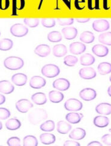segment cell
Instances as JSON below:
<instances>
[{
    "label": "cell",
    "mask_w": 111,
    "mask_h": 146,
    "mask_svg": "<svg viewBox=\"0 0 111 146\" xmlns=\"http://www.w3.org/2000/svg\"><path fill=\"white\" fill-rule=\"evenodd\" d=\"M48 118L46 111L42 108H36L33 110L28 116L29 121L33 125H36Z\"/></svg>",
    "instance_id": "obj_1"
},
{
    "label": "cell",
    "mask_w": 111,
    "mask_h": 146,
    "mask_svg": "<svg viewBox=\"0 0 111 146\" xmlns=\"http://www.w3.org/2000/svg\"><path fill=\"white\" fill-rule=\"evenodd\" d=\"M4 65L7 69L17 70L23 67L24 62L21 58L12 56V57H9L4 60Z\"/></svg>",
    "instance_id": "obj_2"
},
{
    "label": "cell",
    "mask_w": 111,
    "mask_h": 146,
    "mask_svg": "<svg viewBox=\"0 0 111 146\" xmlns=\"http://www.w3.org/2000/svg\"><path fill=\"white\" fill-rule=\"evenodd\" d=\"M60 73L59 67L53 64H49L44 66L42 69V74L48 78H53L57 76Z\"/></svg>",
    "instance_id": "obj_3"
},
{
    "label": "cell",
    "mask_w": 111,
    "mask_h": 146,
    "mask_svg": "<svg viewBox=\"0 0 111 146\" xmlns=\"http://www.w3.org/2000/svg\"><path fill=\"white\" fill-rule=\"evenodd\" d=\"M82 103L76 99L71 98L66 101L64 104V108L69 111L76 112L82 109Z\"/></svg>",
    "instance_id": "obj_4"
},
{
    "label": "cell",
    "mask_w": 111,
    "mask_h": 146,
    "mask_svg": "<svg viewBox=\"0 0 111 146\" xmlns=\"http://www.w3.org/2000/svg\"><path fill=\"white\" fill-rule=\"evenodd\" d=\"M10 33L13 36L15 37H24L28 33V29L23 24H16L11 27Z\"/></svg>",
    "instance_id": "obj_5"
},
{
    "label": "cell",
    "mask_w": 111,
    "mask_h": 146,
    "mask_svg": "<svg viewBox=\"0 0 111 146\" xmlns=\"http://www.w3.org/2000/svg\"><path fill=\"white\" fill-rule=\"evenodd\" d=\"M92 27L94 31L97 32H103L109 29L110 25L107 20L101 19L94 21L92 24Z\"/></svg>",
    "instance_id": "obj_6"
},
{
    "label": "cell",
    "mask_w": 111,
    "mask_h": 146,
    "mask_svg": "<svg viewBox=\"0 0 111 146\" xmlns=\"http://www.w3.org/2000/svg\"><path fill=\"white\" fill-rule=\"evenodd\" d=\"M33 107V104L29 100L22 99L16 103V108L19 113H26Z\"/></svg>",
    "instance_id": "obj_7"
},
{
    "label": "cell",
    "mask_w": 111,
    "mask_h": 146,
    "mask_svg": "<svg viewBox=\"0 0 111 146\" xmlns=\"http://www.w3.org/2000/svg\"><path fill=\"white\" fill-rule=\"evenodd\" d=\"M79 96L85 101H91L96 98L97 93L93 88H85L80 92Z\"/></svg>",
    "instance_id": "obj_8"
},
{
    "label": "cell",
    "mask_w": 111,
    "mask_h": 146,
    "mask_svg": "<svg viewBox=\"0 0 111 146\" xmlns=\"http://www.w3.org/2000/svg\"><path fill=\"white\" fill-rule=\"evenodd\" d=\"M53 87L59 91H66L70 88V83L65 78H58L53 82Z\"/></svg>",
    "instance_id": "obj_9"
},
{
    "label": "cell",
    "mask_w": 111,
    "mask_h": 146,
    "mask_svg": "<svg viewBox=\"0 0 111 146\" xmlns=\"http://www.w3.org/2000/svg\"><path fill=\"white\" fill-rule=\"evenodd\" d=\"M80 77L84 80H91L96 76V72L92 67H84L79 72Z\"/></svg>",
    "instance_id": "obj_10"
},
{
    "label": "cell",
    "mask_w": 111,
    "mask_h": 146,
    "mask_svg": "<svg viewBox=\"0 0 111 146\" xmlns=\"http://www.w3.org/2000/svg\"><path fill=\"white\" fill-rule=\"evenodd\" d=\"M46 81L45 79L40 76H32L30 81V86L34 89H40L46 86Z\"/></svg>",
    "instance_id": "obj_11"
},
{
    "label": "cell",
    "mask_w": 111,
    "mask_h": 146,
    "mask_svg": "<svg viewBox=\"0 0 111 146\" xmlns=\"http://www.w3.org/2000/svg\"><path fill=\"white\" fill-rule=\"evenodd\" d=\"M70 52L74 55H79L84 53L86 50V46L81 42H73L70 44Z\"/></svg>",
    "instance_id": "obj_12"
},
{
    "label": "cell",
    "mask_w": 111,
    "mask_h": 146,
    "mask_svg": "<svg viewBox=\"0 0 111 146\" xmlns=\"http://www.w3.org/2000/svg\"><path fill=\"white\" fill-rule=\"evenodd\" d=\"M92 52L97 57H104L109 54V49L102 44H96L92 48Z\"/></svg>",
    "instance_id": "obj_13"
},
{
    "label": "cell",
    "mask_w": 111,
    "mask_h": 146,
    "mask_svg": "<svg viewBox=\"0 0 111 146\" xmlns=\"http://www.w3.org/2000/svg\"><path fill=\"white\" fill-rule=\"evenodd\" d=\"M34 53L40 57H46L51 53V48L48 44H39L34 49Z\"/></svg>",
    "instance_id": "obj_14"
},
{
    "label": "cell",
    "mask_w": 111,
    "mask_h": 146,
    "mask_svg": "<svg viewBox=\"0 0 111 146\" xmlns=\"http://www.w3.org/2000/svg\"><path fill=\"white\" fill-rule=\"evenodd\" d=\"M62 33L66 40H73L77 35V30L75 27H67L62 29Z\"/></svg>",
    "instance_id": "obj_15"
},
{
    "label": "cell",
    "mask_w": 111,
    "mask_h": 146,
    "mask_svg": "<svg viewBox=\"0 0 111 146\" xmlns=\"http://www.w3.org/2000/svg\"><path fill=\"white\" fill-rule=\"evenodd\" d=\"M27 80V76L24 74H21V73L15 74L12 77V81L17 86H23L25 85Z\"/></svg>",
    "instance_id": "obj_16"
},
{
    "label": "cell",
    "mask_w": 111,
    "mask_h": 146,
    "mask_svg": "<svg viewBox=\"0 0 111 146\" xmlns=\"http://www.w3.org/2000/svg\"><path fill=\"white\" fill-rule=\"evenodd\" d=\"M96 113L103 115H108L111 114V104L101 103L96 107Z\"/></svg>",
    "instance_id": "obj_17"
},
{
    "label": "cell",
    "mask_w": 111,
    "mask_h": 146,
    "mask_svg": "<svg viewBox=\"0 0 111 146\" xmlns=\"http://www.w3.org/2000/svg\"><path fill=\"white\" fill-rule=\"evenodd\" d=\"M69 138L74 140H82L86 136V131L81 127L75 128L69 134Z\"/></svg>",
    "instance_id": "obj_18"
},
{
    "label": "cell",
    "mask_w": 111,
    "mask_h": 146,
    "mask_svg": "<svg viewBox=\"0 0 111 146\" xmlns=\"http://www.w3.org/2000/svg\"><path fill=\"white\" fill-rule=\"evenodd\" d=\"M93 123L97 127H106L109 124V119L106 116L98 115L94 119Z\"/></svg>",
    "instance_id": "obj_19"
},
{
    "label": "cell",
    "mask_w": 111,
    "mask_h": 146,
    "mask_svg": "<svg viewBox=\"0 0 111 146\" xmlns=\"http://www.w3.org/2000/svg\"><path fill=\"white\" fill-rule=\"evenodd\" d=\"M15 87L9 81H1L0 82V92L1 93L9 94L13 92Z\"/></svg>",
    "instance_id": "obj_20"
},
{
    "label": "cell",
    "mask_w": 111,
    "mask_h": 146,
    "mask_svg": "<svg viewBox=\"0 0 111 146\" xmlns=\"http://www.w3.org/2000/svg\"><path fill=\"white\" fill-rule=\"evenodd\" d=\"M53 55L56 57H64L67 53V47L63 44H56L53 47Z\"/></svg>",
    "instance_id": "obj_21"
},
{
    "label": "cell",
    "mask_w": 111,
    "mask_h": 146,
    "mask_svg": "<svg viewBox=\"0 0 111 146\" xmlns=\"http://www.w3.org/2000/svg\"><path fill=\"white\" fill-rule=\"evenodd\" d=\"M31 100L34 104L38 105H42L47 102V98L45 94L41 92H38L32 94Z\"/></svg>",
    "instance_id": "obj_22"
},
{
    "label": "cell",
    "mask_w": 111,
    "mask_h": 146,
    "mask_svg": "<svg viewBox=\"0 0 111 146\" xmlns=\"http://www.w3.org/2000/svg\"><path fill=\"white\" fill-rule=\"evenodd\" d=\"M64 98V94L60 92L52 90L49 93V99L50 101L52 103H59L62 102Z\"/></svg>",
    "instance_id": "obj_23"
},
{
    "label": "cell",
    "mask_w": 111,
    "mask_h": 146,
    "mask_svg": "<svg viewBox=\"0 0 111 146\" xmlns=\"http://www.w3.org/2000/svg\"><path fill=\"white\" fill-rule=\"evenodd\" d=\"M65 121H59L57 123V129L58 133L61 134H67L68 133L71 129V126Z\"/></svg>",
    "instance_id": "obj_24"
},
{
    "label": "cell",
    "mask_w": 111,
    "mask_h": 146,
    "mask_svg": "<svg viewBox=\"0 0 111 146\" xmlns=\"http://www.w3.org/2000/svg\"><path fill=\"white\" fill-rule=\"evenodd\" d=\"M40 142L44 145H51L56 141V137L52 133H42L40 136Z\"/></svg>",
    "instance_id": "obj_25"
},
{
    "label": "cell",
    "mask_w": 111,
    "mask_h": 146,
    "mask_svg": "<svg viewBox=\"0 0 111 146\" xmlns=\"http://www.w3.org/2000/svg\"><path fill=\"white\" fill-rule=\"evenodd\" d=\"M21 126L20 121L17 119L13 118L10 119L5 123V127L9 131H16L18 130Z\"/></svg>",
    "instance_id": "obj_26"
},
{
    "label": "cell",
    "mask_w": 111,
    "mask_h": 146,
    "mask_svg": "<svg viewBox=\"0 0 111 146\" xmlns=\"http://www.w3.org/2000/svg\"><path fill=\"white\" fill-rule=\"evenodd\" d=\"M80 62L82 66H91L95 62V58L90 54H84L80 57Z\"/></svg>",
    "instance_id": "obj_27"
},
{
    "label": "cell",
    "mask_w": 111,
    "mask_h": 146,
    "mask_svg": "<svg viewBox=\"0 0 111 146\" xmlns=\"http://www.w3.org/2000/svg\"><path fill=\"white\" fill-rule=\"evenodd\" d=\"M80 40L83 43L90 44L94 41L95 37H94V34L92 32L86 31L81 33L80 36Z\"/></svg>",
    "instance_id": "obj_28"
},
{
    "label": "cell",
    "mask_w": 111,
    "mask_h": 146,
    "mask_svg": "<svg viewBox=\"0 0 111 146\" xmlns=\"http://www.w3.org/2000/svg\"><path fill=\"white\" fill-rule=\"evenodd\" d=\"M81 115L79 113L72 112V113H68L65 115V119L71 124H77L81 120L82 117Z\"/></svg>",
    "instance_id": "obj_29"
},
{
    "label": "cell",
    "mask_w": 111,
    "mask_h": 146,
    "mask_svg": "<svg viewBox=\"0 0 111 146\" xmlns=\"http://www.w3.org/2000/svg\"><path fill=\"white\" fill-rule=\"evenodd\" d=\"M99 74L105 75L111 73V64L108 62H103L100 63L97 66Z\"/></svg>",
    "instance_id": "obj_30"
},
{
    "label": "cell",
    "mask_w": 111,
    "mask_h": 146,
    "mask_svg": "<svg viewBox=\"0 0 111 146\" xmlns=\"http://www.w3.org/2000/svg\"><path fill=\"white\" fill-rule=\"evenodd\" d=\"M55 122L51 120L44 121L40 126V130L44 132H52L55 129Z\"/></svg>",
    "instance_id": "obj_31"
},
{
    "label": "cell",
    "mask_w": 111,
    "mask_h": 146,
    "mask_svg": "<svg viewBox=\"0 0 111 146\" xmlns=\"http://www.w3.org/2000/svg\"><path fill=\"white\" fill-rule=\"evenodd\" d=\"M98 41L103 44L111 46V32H106L100 35Z\"/></svg>",
    "instance_id": "obj_32"
},
{
    "label": "cell",
    "mask_w": 111,
    "mask_h": 146,
    "mask_svg": "<svg viewBox=\"0 0 111 146\" xmlns=\"http://www.w3.org/2000/svg\"><path fill=\"white\" fill-rule=\"evenodd\" d=\"M48 40L53 43L59 42L62 40V36L59 31H52L48 34Z\"/></svg>",
    "instance_id": "obj_33"
},
{
    "label": "cell",
    "mask_w": 111,
    "mask_h": 146,
    "mask_svg": "<svg viewBox=\"0 0 111 146\" xmlns=\"http://www.w3.org/2000/svg\"><path fill=\"white\" fill-rule=\"evenodd\" d=\"M13 45V41L9 38H3L0 42V49L1 50H9L12 48Z\"/></svg>",
    "instance_id": "obj_34"
},
{
    "label": "cell",
    "mask_w": 111,
    "mask_h": 146,
    "mask_svg": "<svg viewBox=\"0 0 111 146\" xmlns=\"http://www.w3.org/2000/svg\"><path fill=\"white\" fill-rule=\"evenodd\" d=\"M24 146H37L38 141L36 137L32 135H27L23 139Z\"/></svg>",
    "instance_id": "obj_35"
},
{
    "label": "cell",
    "mask_w": 111,
    "mask_h": 146,
    "mask_svg": "<svg viewBox=\"0 0 111 146\" xmlns=\"http://www.w3.org/2000/svg\"><path fill=\"white\" fill-rule=\"evenodd\" d=\"M77 61L78 59L73 55H67L64 58V64L69 67L74 66L77 63Z\"/></svg>",
    "instance_id": "obj_36"
},
{
    "label": "cell",
    "mask_w": 111,
    "mask_h": 146,
    "mask_svg": "<svg viewBox=\"0 0 111 146\" xmlns=\"http://www.w3.org/2000/svg\"><path fill=\"white\" fill-rule=\"evenodd\" d=\"M24 23L26 25L31 28H35L38 25L39 19L36 18H25L24 20Z\"/></svg>",
    "instance_id": "obj_37"
},
{
    "label": "cell",
    "mask_w": 111,
    "mask_h": 146,
    "mask_svg": "<svg viewBox=\"0 0 111 146\" xmlns=\"http://www.w3.org/2000/svg\"><path fill=\"white\" fill-rule=\"evenodd\" d=\"M41 22L42 25L46 28H52L55 25L54 19H43Z\"/></svg>",
    "instance_id": "obj_38"
},
{
    "label": "cell",
    "mask_w": 111,
    "mask_h": 146,
    "mask_svg": "<svg viewBox=\"0 0 111 146\" xmlns=\"http://www.w3.org/2000/svg\"><path fill=\"white\" fill-rule=\"evenodd\" d=\"M7 144L9 146H19L20 145V140L18 137H11L7 140Z\"/></svg>",
    "instance_id": "obj_39"
},
{
    "label": "cell",
    "mask_w": 111,
    "mask_h": 146,
    "mask_svg": "<svg viewBox=\"0 0 111 146\" xmlns=\"http://www.w3.org/2000/svg\"><path fill=\"white\" fill-rule=\"evenodd\" d=\"M58 24L61 26L70 25L73 24L74 22V19L73 18H66V19H57Z\"/></svg>",
    "instance_id": "obj_40"
},
{
    "label": "cell",
    "mask_w": 111,
    "mask_h": 146,
    "mask_svg": "<svg viewBox=\"0 0 111 146\" xmlns=\"http://www.w3.org/2000/svg\"><path fill=\"white\" fill-rule=\"evenodd\" d=\"M10 116V112L9 110L5 108H0V119L4 120L8 119Z\"/></svg>",
    "instance_id": "obj_41"
},
{
    "label": "cell",
    "mask_w": 111,
    "mask_h": 146,
    "mask_svg": "<svg viewBox=\"0 0 111 146\" xmlns=\"http://www.w3.org/2000/svg\"><path fill=\"white\" fill-rule=\"evenodd\" d=\"M102 141L104 144L111 146V135L105 134L102 137Z\"/></svg>",
    "instance_id": "obj_42"
},
{
    "label": "cell",
    "mask_w": 111,
    "mask_h": 146,
    "mask_svg": "<svg viewBox=\"0 0 111 146\" xmlns=\"http://www.w3.org/2000/svg\"><path fill=\"white\" fill-rule=\"evenodd\" d=\"M64 146H80L81 144L78 142L75 141L74 140H68L66 141L64 144Z\"/></svg>",
    "instance_id": "obj_43"
},
{
    "label": "cell",
    "mask_w": 111,
    "mask_h": 146,
    "mask_svg": "<svg viewBox=\"0 0 111 146\" xmlns=\"http://www.w3.org/2000/svg\"><path fill=\"white\" fill-rule=\"evenodd\" d=\"M9 0H1V10H5L9 7Z\"/></svg>",
    "instance_id": "obj_44"
},
{
    "label": "cell",
    "mask_w": 111,
    "mask_h": 146,
    "mask_svg": "<svg viewBox=\"0 0 111 146\" xmlns=\"http://www.w3.org/2000/svg\"><path fill=\"white\" fill-rule=\"evenodd\" d=\"M87 146H103V144L98 141H92L89 143Z\"/></svg>",
    "instance_id": "obj_45"
},
{
    "label": "cell",
    "mask_w": 111,
    "mask_h": 146,
    "mask_svg": "<svg viewBox=\"0 0 111 146\" xmlns=\"http://www.w3.org/2000/svg\"><path fill=\"white\" fill-rule=\"evenodd\" d=\"M76 21L80 22V23H85V22H87L88 21H90V18H77L76 19Z\"/></svg>",
    "instance_id": "obj_46"
},
{
    "label": "cell",
    "mask_w": 111,
    "mask_h": 146,
    "mask_svg": "<svg viewBox=\"0 0 111 146\" xmlns=\"http://www.w3.org/2000/svg\"><path fill=\"white\" fill-rule=\"evenodd\" d=\"M5 102V98L4 95H0V105H2Z\"/></svg>",
    "instance_id": "obj_47"
},
{
    "label": "cell",
    "mask_w": 111,
    "mask_h": 146,
    "mask_svg": "<svg viewBox=\"0 0 111 146\" xmlns=\"http://www.w3.org/2000/svg\"><path fill=\"white\" fill-rule=\"evenodd\" d=\"M108 94H109V96L110 97H111V86L110 87H109V88L108 89Z\"/></svg>",
    "instance_id": "obj_48"
},
{
    "label": "cell",
    "mask_w": 111,
    "mask_h": 146,
    "mask_svg": "<svg viewBox=\"0 0 111 146\" xmlns=\"http://www.w3.org/2000/svg\"><path fill=\"white\" fill-rule=\"evenodd\" d=\"M109 80H110V82H111V76H110V78H109Z\"/></svg>",
    "instance_id": "obj_49"
},
{
    "label": "cell",
    "mask_w": 111,
    "mask_h": 146,
    "mask_svg": "<svg viewBox=\"0 0 111 146\" xmlns=\"http://www.w3.org/2000/svg\"><path fill=\"white\" fill-rule=\"evenodd\" d=\"M2 127H3V126H2V123H1V129H2Z\"/></svg>",
    "instance_id": "obj_50"
}]
</instances>
